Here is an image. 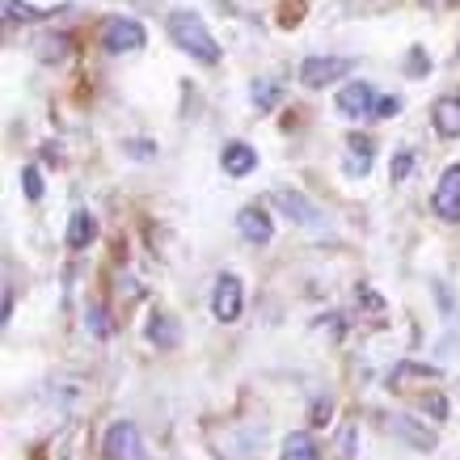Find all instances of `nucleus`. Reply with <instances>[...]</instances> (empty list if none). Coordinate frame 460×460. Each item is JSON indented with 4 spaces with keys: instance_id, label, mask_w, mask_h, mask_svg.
I'll return each mask as SVG.
<instances>
[{
    "instance_id": "1",
    "label": "nucleus",
    "mask_w": 460,
    "mask_h": 460,
    "mask_svg": "<svg viewBox=\"0 0 460 460\" xmlns=\"http://www.w3.org/2000/svg\"><path fill=\"white\" fill-rule=\"evenodd\" d=\"M169 39H173V47H178L181 56L199 59V64H208V68L220 64V42H216V34L208 30V22L199 13H190V9H173V13H169Z\"/></svg>"
},
{
    "instance_id": "2",
    "label": "nucleus",
    "mask_w": 460,
    "mask_h": 460,
    "mask_svg": "<svg viewBox=\"0 0 460 460\" xmlns=\"http://www.w3.org/2000/svg\"><path fill=\"white\" fill-rule=\"evenodd\" d=\"M270 208L279 211L283 220L300 224V228H325V216H321V208H317V203H313L308 195L292 190V186H279V190H270Z\"/></svg>"
},
{
    "instance_id": "3",
    "label": "nucleus",
    "mask_w": 460,
    "mask_h": 460,
    "mask_svg": "<svg viewBox=\"0 0 460 460\" xmlns=\"http://www.w3.org/2000/svg\"><path fill=\"white\" fill-rule=\"evenodd\" d=\"M334 106H338V114H342L347 123H363V119H376L380 93H376V84L355 81V84H342V89H338Z\"/></svg>"
},
{
    "instance_id": "4",
    "label": "nucleus",
    "mask_w": 460,
    "mask_h": 460,
    "mask_svg": "<svg viewBox=\"0 0 460 460\" xmlns=\"http://www.w3.org/2000/svg\"><path fill=\"white\" fill-rule=\"evenodd\" d=\"M241 313H245V283H241V275L224 270L211 288V317L233 325V321H241Z\"/></svg>"
},
{
    "instance_id": "5",
    "label": "nucleus",
    "mask_w": 460,
    "mask_h": 460,
    "mask_svg": "<svg viewBox=\"0 0 460 460\" xmlns=\"http://www.w3.org/2000/svg\"><path fill=\"white\" fill-rule=\"evenodd\" d=\"M350 68H355V59H347V56H308V59H300V84L305 89H330Z\"/></svg>"
},
{
    "instance_id": "6",
    "label": "nucleus",
    "mask_w": 460,
    "mask_h": 460,
    "mask_svg": "<svg viewBox=\"0 0 460 460\" xmlns=\"http://www.w3.org/2000/svg\"><path fill=\"white\" fill-rule=\"evenodd\" d=\"M144 42H148V30L136 22V17H111L106 30H102V47L111 51V56H131V51H144Z\"/></svg>"
},
{
    "instance_id": "7",
    "label": "nucleus",
    "mask_w": 460,
    "mask_h": 460,
    "mask_svg": "<svg viewBox=\"0 0 460 460\" xmlns=\"http://www.w3.org/2000/svg\"><path fill=\"white\" fill-rule=\"evenodd\" d=\"M431 211L444 224L460 220V165H447L439 173V181H435V190H431Z\"/></svg>"
},
{
    "instance_id": "8",
    "label": "nucleus",
    "mask_w": 460,
    "mask_h": 460,
    "mask_svg": "<svg viewBox=\"0 0 460 460\" xmlns=\"http://www.w3.org/2000/svg\"><path fill=\"white\" fill-rule=\"evenodd\" d=\"M102 452H106V460H140L144 444H140V431H136V422H111L106 427V439H102Z\"/></svg>"
},
{
    "instance_id": "9",
    "label": "nucleus",
    "mask_w": 460,
    "mask_h": 460,
    "mask_svg": "<svg viewBox=\"0 0 460 460\" xmlns=\"http://www.w3.org/2000/svg\"><path fill=\"white\" fill-rule=\"evenodd\" d=\"M385 427H389L397 439H405L410 447H419V452H431L439 439H435L431 422H419L414 414H385Z\"/></svg>"
},
{
    "instance_id": "10",
    "label": "nucleus",
    "mask_w": 460,
    "mask_h": 460,
    "mask_svg": "<svg viewBox=\"0 0 460 460\" xmlns=\"http://www.w3.org/2000/svg\"><path fill=\"white\" fill-rule=\"evenodd\" d=\"M237 233L250 245H270L275 241V220H270V211L262 203H250V208L237 211Z\"/></svg>"
},
{
    "instance_id": "11",
    "label": "nucleus",
    "mask_w": 460,
    "mask_h": 460,
    "mask_svg": "<svg viewBox=\"0 0 460 460\" xmlns=\"http://www.w3.org/2000/svg\"><path fill=\"white\" fill-rule=\"evenodd\" d=\"M431 127L439 140H460V93H447L431 106Z\"/></svg>"
},
{
    "instance_id": "12",
    "label": "nucleus",
    "mask_w": 460,
    "mask_h": 460,
    "mask_svg": "<svg viewBox=\"0 0 460 460\" xmlns=\"http://www.w3.org/2000/svg\"><path fill=\"white\" fill-rule=\"evenodd\" d=\"M220 165L228 178H250L253 169H258V153H253V144H245V140H228L220 153Z\"/></svg>"
},
{
    "instance_id": "13",
    "label": "nucleus",
    "mask_w": 460,
    "mask_h": 460,
    "mask_svg": "<svg viewBox=\"0 0 460 460\" xmlns=\"http://www.w3.org/2000/svg\"><path fill=\"white\" fill-rule=\"evenodd\" d=\"M376 165V144L363 140V136H350L347 140V156H342V169H347V178H367Z\"/></svg>"
},
{
    "instance_id": "14",
    "label": "nucleus",
    "mask_w": 460,
    "mask_h": 460,
    "mask_svg": "<svg viewBox=\"0 0 460 460\" xmlns=\"http://www.w3.org/2000/svg\"><path fill=\"white\" fill-rule=\"evenodd\" d=\"M93 237H98V220H93V211L76 208V211H72V220H68V233H64L68 250H89V245H93Z\"/></svg>"
},
{
    "instance_id": "15",
    "label": "nucleus",
    "mask_w": 460,
    "mask_h": 460,
    "mask_svg": "<svg viewBox=\"0 0 460 460\" xmlns=\"http://www.w3.org/2000/svg\"><path fill=\"white\" fill-rule=\"evenodd\" d=\"M279 460H321V447L308 431H292V435H283Z\"/></svg>"
},
{
    "instance_id": "16",
    "label": "nucleus",
    "mask_w": 460,
    "mask_h": 460,
    "mask_svg": "<svg viewBox=\"0 0 460 460\" xmlns=\"http://www.w3.org/2000/svg\"><path fill=\"white\" fill-rule=\"evenodd\" d=\"M410 380L431 385V380H439V372H435V367H422V363H397V367H393V376H389L393 393H405V385H410Z\"/></svg>"
},
{
    "instance_id": "17",
    "label": "nucleus",
    "mask_w": 460,
    "mask_h": 460,
    "mask_svg": "<svg viewBox=\"0 0 460 460\" xmlns=\"http://www.w3.org/2000/svg\"><path fill=\"white\" fill-rule=\"evenodd\" d=\"M148 342H153V347H178V325H173V317L153 313V321H148Z\"/></svg>"
},
{
    "instance_id": "18",
    "label": "nucleus",
    "mask_w": 460,
    "mask_h": 460,
    "mask_svg": "<svg viewBox=\"0 0 460 460\" xmlns=\"http://www.w3.org/2000/svg\"><path fill=\"white\" fill-rule=\"evenodd\" d=\"M279 84L275 81H253V89H250V102L253 106H258V111H275V106H279Z\"/></svg>"
},
{
    "instance_id": "19",
    "label": "nucleus",
    "mask_w": 460,
    "mask_h": 460,
    "mask_svg": "<svg viewBox=\"0 0 460 460\" xmlns=\"http://www.w3.org/2000/svg\"><path fill=\"white\" fill-rule=\"evenodd\" d=\"M4 17H9L13 26H22V22H39V17H47V13L34 9V4H22V0H4Z\"/></svg>"
},
{
    "instance_id": "20",
    "label": "nucleus",
    "mask_w": 460,
    "mask_h": 460,
    "mask_svg": "<svg viewBox=\"0 0 460 460\" xmlns=\"http://www.w3.org/2000/svg\"><path fill=\"white\" fill-rule=\"evenodd\" d=\"M22 190H26L30 203H39V199H42V169L39 165H26V169H22Z\"/></svg>"
},
{
    "instance_id": "21",
    "label": "nucleus",
    "mask_w": 460,
    "mask_h": 460,
    "mask_svg": "<svg viewBox=\"0 0 460 460\" xmlns=\"http://www.w3.org/2000/svg\"><path fill=\"white\" fill-rule=\"evenodd\" d=\"M410 169H414V153H410V148H397V153H393V165H389V173H393V186H397V181H405V178H410Z\"/></svg>"
},
{
    "instance_id": "22",
    "label": "nucleus",
    "mask_w": 460,
    "mask_h": 460,
    "mask_svg": "<svg viewBox=\"0 0 460 460\" xmlns=\"http://www.w3.org/2000/svg\"><path fill=\"white\" fill-rule=\"evenodd\" d=\"M422 410H427L435 422H444V419H447V397H444L439 389H431L427 397H422Z\"/></svg>"
},
{
    "instance_id": "23",
    "label": "nucleus",
    "mask_w": 460,
    "mask_h": 460,
    "mask_svg": "<svg viewBox=\"0 0 460 460\" xmlns=\"http://www.w3.org/2000/svg\"><path fill=\"white\" fill-rule=\"evenodd\" d=\"M330 414H334V402H330V397H317V402H313V427H330Z\"/></svg>"
},
{
    "instance_id": "24",
    "label": "nucleus",
    "mask_w": 460,
    "mask_h": 460,
    "mask_svg": "<svg viewBox=\"0 0 460 460\" xmlns=\"http://www.w3.org/2000/svg\"><path fill=\"white\" fill-rule=\"evenodd\" d=\"M127 153L136 156V161H148V156H153V144H148V140H131V144H127Z\"/></svg>"
},
{
    "instance_id": "25",
    "label": "nucleus",
    "mask_w": 460,
    "mask_h": 460,
    "mask_svg": "<svg viewBox=\"0 0 460 460\" xmlns=\"http://www.w3.org/2000/svg\"><path fill=\"white\" fill-rule=\"evenodd\" d=\"M397 111H402V98H380L376 119H389V114H397Z\"/></svg>"
},
{
    "instance_id": "26",
    "label": "nucleus",
    "mask_w": 460,
    "mask_h": 460,
    "mask_svg": "<svg viewBox=\"0 0 460 460\" xmlns=\"http://www.w3.org/2000/svg\"><path fill=\"white\" fill-rule=\"evenodd\" d=\"M89 330H98V334H106V325H102V308H89Z\"/></svg>"
}]
</instances>
